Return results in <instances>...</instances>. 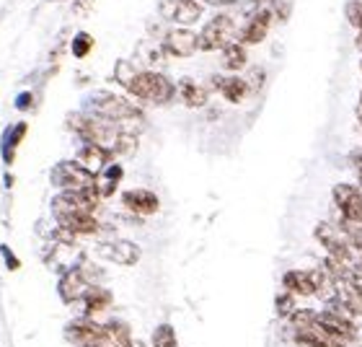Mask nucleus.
Returning a JSON list of instances; mask_svg holds the SVG:
<instances>
[{
    "mask_svg": "<svg viewBox=\"0 0 362 347\" xmlns=\"http://www.w3.org/2000/svg\"><path fill=\"white\" fill-rule=\"evenodd\" d=\"M151 342H153V347H179V337H176V329L171 324L156 326Z\"/></svg>",
    "mask_w": 362,
    "mask_h": 347,
    "instance_id": "nucleus-24",
    "label": "nucleus"
},
{
    "mask_svg": "<svg viewBox=\"0 0 362 347\" xmlns=\"http://www.w3.org/2000/svg\"><path fill=\"white\" fill-rule=\"evenodd\" d=\"M90 285H93V283L86 278V272L76 267V270H68L60 278V283H57V293H60V298L65 303H78Z\"/></svg>",
    "mask_w": 362,
    "mask_h": 347,
    "instance_id": "nucleus-13",
    "label": "nucleus"
},
{
    "mask_svg": "<svg viewBox=\"0 0 362 347\" xmlns=\"http://www.w3.org/2000/svg\"><path fill=\"white\" fill-rule=\"evenodd\" d=\"M197 18H202V3H199V0H179V3H176V11L171 21L181 23V26H189V23H194Z\"/></svg>",
    "mask_w": 362,
    "mask_h": 347,
    "instance_id": "nucleus-23",
    "label": "nucleus"
},
{
    "mask_svg": "<svg viewBox=\"0 0 362 347\" xmlns=\"http://www.w3.org/2000/svg\"><path fill=\"white\" fill-rule=\"evenodd\" d=\"M122 174H124V171H122L119 164H112V161H109V164H106V166L101 169L96 176H93V189L98 192V197H101V200L114 195V189H117V184H119Z\"/></svg>",
    "mask_w": 362,
    "mask_h": 347,
    "instance_id": "nucleus-20",
    "label": "nucleus"
},
{
    "mask_svg": "<svg viewBox=\"0 0 362 347\" xmlns=\"http://www.w3.org/2000/svg\"><path fill=\"white\" fill-rule=\"evenodd\" d=\"M272 26V11L269 8H259L257 13L249 16V21L243 23V29L238 31V42L241 45H259L264 42Z\"/></svg>",
    "mask_w": 362,
    "mask_h": 347,
    "instance_id": "nucleus-11",
    "label": "nucleus"
},
{
    "mask_svg": "<svg viewBox=\"0 0 362 347\" xmlns=\"http://www.w3.org/2000/svg\"><path fill=\"white\" fill-rule=\"evenodd\" d=\"M49 179L57 189H88L93 187V174L86 171L78 161H60L52 169Z\"/></svg>",
    "mask_w": 362,
    "mask_h": 347,
    "instance_id": "nucleus-6",
    "label": "nucleus"
},
{
    "mask_svg": "<svg viewBox=\"0 0 362 347\" xmlns=\"http://www.w3.org/2000/svg\"><path fill=\"white\" fill-rule=\"evenodd\" d=\"M124 347H145V345H143V342H140V340H129Z\"/></svg>",
    "mask_w": 362,
    "mask_h": 347,
    "instance_id": "nucleus-33",
    "label": "nucleus"
},
{
    "mask_svg": "<svg viewBox=\"0 0 362 347\" xmlns=\"http://www.w3.org/2000/svg\"><path fill=\"white\" fill-rule=\"evenodd\" d=\"M117 78H119V84L129 86V81L135 78V68H132V62H129V60H122L119 65H117Z\"/></svg>",
    "mask_w": 362,
    "mask_h": 347,
    "instance_id": "nucleus-27",
    "label": "nucleus"
},
{
    "mask_svg": "<svg viewBox=\"0 0 362 347\" xmlns=\"http://www.w3.org/2000/svg\"><path fill=\"white\" fill-rule=\"evenodd\" d=\"M282 288L290 290L295 298H308V295H316V285H313V275H310V270L285 272V278H282Z\"/></svg>",
    "mask_w": 362,
    "mask_h": 347,
    "instance_id": "nucleus-16",
    "label": "nucleus"
},
{
    "mask_svg": "<svg viewBox=\"0 0 362 347\" xmlns=\"http://www.w3.org/2000/svg\"><path fill=\"white\" fill-rule=\"evenodd\" d=\"M176 93H179V98L189 106V109H199V106L207 104V89L194 84L192 78H184V81L176 86Z\"/></svg>",
    "mask_w": 362,
    "mask_h": 347,
    "instance_id": "nucleus-21",
    "label": "nucleus"
},
{
    "mask_svg": "<svg viewBox=\"0 0 362 347\" xmlns=\"http://www.w3.org/2000/svg\"><path fill=\"white\" fill-rule=\"evenodd\" d=\"M90 50V37L88 34H78L76 39H73V55H78V57H86Z\"/></svg>",
    "mask_w": 362,
    "mask_h": 347,
    "instance_id": "nucleus-28",
    "label": "nucleus"
},
{
    "mask_svg": "<svg viewBox=\"0 0 362 347\" xmlns=\"http://www.w3.org/2000/svg\"><path fill=\"white\" fill-rule=\"evenodd\" d=\"M357 117H360V125H362V106H357Z\"/></svg>",
    "mask_w": 362,
    "mask_h": 347,
    "instance_id": "nucleus-34",
    "label": "nucleus"
},
{
    "mask_svg": "<svg viewBox=\"0 0 362 347\" xmlns=\"http://www.w3.org/2000/svg\"><path fill=\"white\" fill-rule=\"evenodd\" d=\"M78 303H83L81 317H96V314H101V311H106L109 306H112V293L101 285H90Z\"/></svg>",
    "mask_w": 362,
    "mask_h": 347,
    "instance_id": "nucleus-18",
    "label": "nucleus"
},
{
    "mask_svg": "<svg viewBox=\"0 0 362 347\" xmlns=\"http://www.w3.org/2000/svg\"><path fill=\"white\" fill-rule=\"evenodd\" d=\"M332 195L341 218L352 226H362V189L355 184H337Z\"/></svg>",
    "mask_w": 362,
    "mask_h": 347,
    "instance_id": "nucleus-7",
    "label": "nucleus"
},
{
    "mask_svg": "<svg viewBox=\"0 0 362 347\" xmlns=\"http://www.w3.org/2000/svg\"><path fill=\"white\" fill-rule=\"evenodd\" d=\"M316 239L326 249V257H332L344 264L355 262V249H352V244H349V239L344 236V231H341L339 226H334V223H318Z\"/></svg>",
    "mask_w": 362,
    "mask_h": 347,
    "instance_id": "nucleus-5",
    "label": "nucleus"
},
{
    "mask_svg": "<svg viewBox=\"0 0 362 347\" xmlns=\"http://www.w3.org/2000/svg\"><path fill=\"white\" fill-rule=\"evenodd\" d=\"M210 81H212V89H218L230 104H241L243 98L249 96V86H246V81L238 76H233V78L212 76Z\"/></svg>",
    "mask_w": 362,
    "mask_h": 347,
    "instance_id": "nucleus-19",
    "label": "nucleus"
},
{
    "mask_svg": "<svg viewBox=\"0 0 362 347\" xmlns=\"http://www.w3.org/2000/svg\"><path fill=\"white\" fill-rule=\"evenodd\" d=\"M101 197L93 187L88 189H60V195H54L52 212L54 218L70 215V212H96Z\"/></svg>",
    "mask_w": 362,
    "mask_h": 347,
    "instance_id": "nucleus-3",
    "label": "nucleus"
},
{
    "mask_svg": "<svg viewBox=\"0 0 362 347\" xmlns=\"http://www.w3.org/2000/svg\"><path fill=\"white\" fill-rule=\"evenodd\" d=\"M129 93L140 101H148V104H168L171 98L176 96V86L168 81L163 73H156V70H143V73H135V78L129 81Z\"/></svg>",
    "mask_w": 362,
    "mask_h": 347,
    "instance_id": "nucleus-2",
    "label": "nucleus"
},
{
    "mask_svg": "<svg viewBox=\"0 0 362 347\" xmlns=\"http://www.w3.org/2000/svg\"><path fill=\"white\" fill-rule=\"evenodd\" d=\"M122 205L135 215H153V212H158L160 200L151 189H127L122 195Z\"/></svg>",
    "mask_w": 362,
    "mask_h": 347,
    "instance_id": "nucleus-14",
    "label": "nucleus"
},
{
    "mask_svg": "<svg viewBox=\"0 0 362 347\" xmlns=\"http://www.w3.org/2000/svg\"><path fill=\"white\" fill-rule=\"evenodd\" d=\"M76 161L86 169V171H90L93 176H96V174L101 171L109 161H112V153L106 151V148H101V145L86 143V140H83V145H81V151H78Z\"/></svg>",
    "mask_w": 362,
    "mask_h": 347,
    "instance_id": "nucleus-15",
    "label": "nucleus"
},
{
    "mask_svg": "<svg viewBox=\"0 0 362 347\" xmlns=\"http://www.w3.org/2000/svg\"><path fill=\"white\" fill-rule=\"evenodd\" d=\"M176 3H179V0H160L158 3V13L163 21H171V18H174Z\"/></svg>",
    "mask_w": 362,
    "mask_h": 347,
    "instance_id": "nucleus-30",
    "label": "nucleus"
},
{
    "mask_svg": "<svg viewBox=\"0 0 362 347\" xmlns=\"http://www.w3.org/2000/svg\"><path fill=\"white\" fill-rule=\"evenodd\" d=\"M318 324L324 326V329L332 334V337H337L339 342H344V345L355 342L357 334H360V332H357L355 319L341 317V314H337V311H332V309L318 311Z\"/></svg>",
    "mask_w": 362,
    "mask_h": 347,
    "instance_id": "nucleus-8",
    "label": "nucleus"
},
{
    "mask_svg": "<svg viewBox=\"0 0 362 347\" xmlns=\"http://www.w3.org/2000/svg\"><path fill=\"white\" fill-rule=\"evenodd\" d=\"M197 39H199V50H204V52H215V50H223L226 45L235 42L233 16L218 13L215 18L204 23V29L197 34Z\"/></svg>",
    "mask_w": 362,
    "mask_h": 347,
    "instance_id": "nucleus-4",
    "label": "nucleus"
},
{
    "mask_svg": "<svg viewBox=\"0 0 362 347\" xmlns=\"http://www.w3.org/2000/svg\"><path fill=\"white\" fill-rule=\"evenodd\" d=\"M88 109L93 112V117L117 122L127 132L135 122H143V114H140V109L132 101H127L124 96H114V93H96L88 101Z\"/></svg>",
    "mask_w": 362,
    "mask_h": 347,
    "instance_id": "nucleus-1",
    "label": "nucleus"
},
{
    "mask_svg": "<svg viewBox=\"0 0 362 347\" xmlns=\"http://www.w3.org/2000/svg\"><path fill=\"white\" fill-rule=\"evenodd\" d=\"M57 223H60V228L70 231L73 236H90L98 231V220L93 218V212H70V215H60Z\"/></svg>",
    "mask_w": 362,
    "mask_h": 347,
    "instance_id": "nucleus-17",
    "label": "nucleus"
},
{
    "mask_svg": "<svg viewBox=\"0 0 362 347\" xmlns=\"http://www.w3.org/2000/svg\"><path fill=\"white\" fill-rule=\"evenodd\" d=\"M360 106H362V93H360Z\"/></svg>",
    "mask_w": 362,
    "mask_h": 347,
    "instance_id": "nucleus-35",
    "label": "nucleus"
},
{
    "mask_svg": "<svg viewBox=\"0 0 362 347\" xmlns=\"http://www.w3.org/2000/svg\"><path fill=\"white\" fill-rule=\"evenodd\" d=\"M98 254L114 264H122V267H132V264L140 262V246L132 241H124V239H114V241L101 244Z\"/></svg>",
    "mask_w": 362,
    "mask_h": 347,
    "instance_id": "nucleus-10",
    "label": "nucleus"
},
{
    "mask_svg": "<svg viewBox=\"0 0 362 347\" xmlns=\"http://www.w3.org/2000/svg\"><path fill=\"white\" fill-rule=\"evenodd\" d=\"M349 164L357 171V179H360V189H362V148H355V151L349 153Z\"/></svg>",
    "mask_w": 362,
    "mask_h": 347,
    "instance_id": "nucleus-31",
    "label": "nucleus"
},
{
    "mask_svg": "<svg viewBox=\"0 0 362 347\" xmlns=\"http://www.w3.org/2000/svg\"><path fill=\"white\" fill-rule=\"evenodd\" d=\"M334 298L352 314V317H362V285L349 275L334 280Z\"/></svg>",
    "mask_w": 362,
    "mask_h": 347,
    "instance_id": "nucleus-9",
    "label": "nucleus"
},
{
    "mask_svg": "<svg viewBox=\"0 0 362 347\" xmlns=\"http://www.w3.org/2000/svg\"><path fill=\"white\" fill-rule=\"evenodd\" d=\"M344 13H347L349 23H352L355 29H362V0H349Z\"/></svg>",
    "mask_w": 362,
    "mask_h": 347,
    "instance_id": "nucleus-26",
    "label": "nucleus"
},
{
    "mask_svg": "<svg viewBox=\"0 0 362 347\" xmlns=\"http://www.w3.org/2000/svg\"><path fill=\"white\" fill-rule=\"evenodd\" d=\"M163 50H166L171 57H192V55L199 50V39H197L194 31H189L187 26L181 29H171L163 39Z\"/></svg>",
    "mask_w": 362,
    "mask_h": 347,
    "instance_id": "nucleus-12",
    "label": "nucleus"
},
{
    "mask_svg": "<svg viewBox=\"0 0 362 347\" xmlns=\"http://www.w3.org/2000/svg\"><path fill=\"white\" fill-rule=\"evenodd\" d=\"M298 298H295L290 290H282V293H277V298H274V309H277L279 317H290L295 309H298Z\"/></svg>",
    "mask_w": 362,
    "mask_h": 347,
    "instance_id": "nucleus-25",
    "label": "nucleus"
},
{
    "mask_svg": "<svg viewBox=\"0 0 362 347\" xmlns=\"http://www.w3.org/2000/svg\"><path fill=\"white\" fill-rule=\"evenodd\" d=\"M243 81H246V86H249V93H251V91H259V89H262V84H264V70L254 68L249 76L243 78Z\"/></svg>",
    "mask_w": 362,
    "mask_h": 347,
    "instance_id": "nucleus-29",
    "label": "nucleus"
},
{
    "mask_svg": "<svg viewBox=\"0 0 362 347\" xmlns=\"http://www.w3.org/2000/svg\"><path fill=\"white\" fill-rule=\"evenodd\" d=\"M220 52H223V68L226 70L238 73L241 68H246V60H249L246 45H241V42H230V45H226Z\"/></svg>",
    "mask_w": 362,
    "mask_h": 347,
    "instance_id": "nucleus-22",
    "label": "nucleus"
},
{
    "mask_svg": "<svg viewBox=\"0 0 362 347\" xmlns=\"http://www.w3.org/2000/svg\"><path fill=\"white\" fill-rule=\"evenodd\" d=\"M204 6H215V8H226V6H233L235 0H199Z\"/></svg>",
    "mask_w": 362,
    "mask_h": 347,
    "instance_id": "nucleus-32",
    "label": "nucleus"
}]
</instances>
